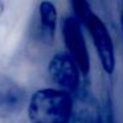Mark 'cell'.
I'll return each mask as SVG.
<instances>
[{
    "label": "cell",
    "instance_id": "1",
    "mask_svg": "<svg viewBox=\"0 0 123 123\" xmlns=\"http://www.w3.org/2000/svg\"><path fill=\"white\" fill-rule=\"evenodd\" d=\"M72 114V95L54 87L35 91L28 102V118L31 123H69Z\"/></svg>",
    "mask_w": 123,
    "mask_h": 123
},
{
    "label": "cell",
    "instance_id": "2",
    "mask_svg": "<svg viewBox=\"0 0 123 123\" xmlns=\"http://www.w3.org/2000/svg\"><path fill=\"white\" fill-rule=\"evenodd\" d=\"M81 24L85 25V28L90 33L103 72L107 74H112L115 70V48L106 24L93 11L86 16V19Z\"/></svg>",
    "mask_w": 123,
    "mask_h": 123
},
{
    "label": "cell",
    "instance_id": "3",
    "mask_svg": "<svg viewBox=\"0 0 123 123\" xmlns=\"http://www.w3.org/2000/svg\"><path fill=\"white\" fill-rule=\"evenodd\" d=\"M62 37L68 54L77 64L82 75H87L90 72V56L86 45L81 24L73 16H68L62 21Z\"/></svg>",
    "mask_w": 123,
    "mask_h": 123
},
{
    "label": "cell",
    "instance_id": "4",
    "mask_svg": "<svg viewBox=\"0 0 123 123\" xmlns=\"http://www.w3.org/2000/svg\"><path fill=\"white\" fill-rule=\"evenodd\" d=\"M48 73L58 90L70 94L80 86L81 72L66 52H60L52 57L48 65Z\"/></svg>",
    "mask_w": 123,
    "mask_h": 123
},
{
    "label": "cell",
    "instance_id": "5",
    "mask_svg": "<svg viewBox=\"0 0 123 123\" xmlns=\"http://www.w3.org/2000/svg\"><path fill=\"white\" fill-rule=\"evenodd\" d=\"M25 102L24 87L8 74L0 73V117L9 118L20 114Z\"/></svg>",
    "mask_w": 123,
    "mask_h": 123
},
{
    "label": "cell",
    "instance_id": "6",
    "mask_svg": "<svg viewBox=\"0 0 123 123\" xmlns=\"http://www.w3.org/2000/svg\"><path fill=\"white\" fill-rule=\"evenodd\" d=\"M38 31L44 44L50 45L56 36L57 8L52 1H41L38 4Z\"/></svg>",
    "mask_w": 123,
    "mask_h": 123
},
{
    "label": "cell",
    "instance_id": "7",
    "mask_svg": "<svg viewBox=\"0 0 123 123\" xmlns=\"http://www.w3.org/2000/svg\"><path fill=\"white\" fill-rule=\"evenodd\" d=\"M120 25H122V32H123V3H122V8H120Z\"/></svg>",
    "mask_w": 123,
    "mask_h": 123
},
{
    "label": "cell",
    "instance_id": "8",
    "mask_svg": "<svg viewBox=\"0 0 123 123\" xmlns=\"http://www.w3.org/2000/svg\"><path fill=\"white\" fill-rule=\"evenodd\" d=\"M3 13H4V3L0 1V17L3 16Z\"/></svg>",
    "mask_w": 123,
    "mask_h": 123
}]
</instances>
